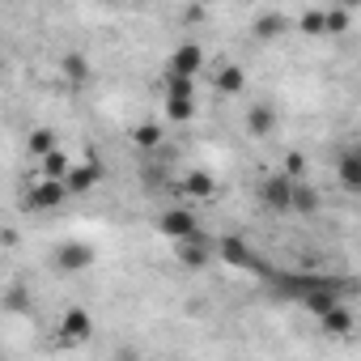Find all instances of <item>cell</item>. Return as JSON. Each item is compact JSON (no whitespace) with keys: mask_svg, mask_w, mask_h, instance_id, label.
I'll use <instances>...</instances> for the list:
<instances>
[{"mask_svg":"<svg viewBox=\"0 0 361 361\" xmlns=\"http://www.w3.org/2000/svg\"><path fill=\"white\" fill-rule=\"evenodd\" d=\"M102 161L98 157H90V161H73L68 166V174H64V192L68 196H85V192H94L98 183H102Z\"/></svg>","mask_w":361,"mask_h":361,"instance_id":"cell-7","label":"cell"},{"mask_svg":"<svg viewBox=\"0 0 361 361\" xmlns=\"http://www.w3.org/2000/svg\"><path fill=\"white\" fill-rule=\"evenodd\" d=\"M298 30L302 35H327V22H323V9H306L298 18Z\"/></svg>","mask_w":361,"mask_h":361,"instance_id":"cell-21","label":"cell"},{"mask_svg":"<svg viewBox=\"0 0 361 361\" xmlns=\"http://www.w3.org/2000/svg\"><path fill=\"white\" fill-rule=\"evenodd\" d=\"M56 336H60V344H85L90 336H94V319H90V310L85 306H68L64 314H60V323H56Z\"/></svg>","mask_w":361,"mask_h":361,"instance_id":"cell-5","label":"cell"},{"mask_svg":"<svg viewBox=\"0 0 361 361\" xmlns=\"http://www.w3.org/2000/svg\"><path fill=\"white\" fill-rule=\"evenodd\" d=\"M161 90H166V119L188 123L196 115V81H178L161 73Z\"/></svg>","mask_w":361,"mask_h":361,"instance_id":"cell-2","label":"cell"},{"mask_svg":"<svg viewBox=\"0 0 361 361\" xmlns=\"http://www.w3.org/2000/svg\"><path fill=\"white\" fill-rule=\"evenodd\" d=\"M319 209V192L306 188V183H293V200H289V213H314Z\"/></svg>","mask_w":361,"mask_h":361,"instance_id":"cell-19","label":"cell"},{"mask_svg":"<svg viewBox=\"0 0 361 361\" xmlns=\"http://www.w3.org/2000/svg\"><path fill=\"white\" fill-rule=\"evenodd\" d=\"M255 196H259V204H264L268 213H289V200H293V178H285V174L276 170V174L259 178Z\"/></svg>","mask_w":361,"mask_h":361,"instance_id":"cell-4","label":"cell"},{"mask_svg":"<svg viewBox=\"0 0 361 361\" xmlns=\"http://www.w3.org/2000/svg\"><path fill=\"white\" fill-rule=\"evenodd\" d=\"M174 247H178V264H188V268H204L209 255H213V247H209L204 234H196V238H188V243H174Z\"/></svg>","mask_w":361,"mask_h":361,"instance_id":"cell-10","label":"cell"},{"mask_svg":"<svg viewBox=\"0 0 361 361\" xmlns=\"http://www.w3.org/2000/svg\"><path fill=\"white\" fill-rule=\"evenodd\" d=\"M94 259H98V251H94L90 243H81V238H68V243H60V247H56V255H51L56 272H64V276L90 272V268H94Z\"/></svg>","mask_w":361,"mask_h":361,"instance_id":"cell-3","label":"cell"},{"mask_svg":"<svg viewBox=\"0 0 361 361\" xmlns=\"http://www.w3.org/2000/svg\"><path fill=\"white\" fill-rule=\"evenodd\" d=\"M64 200H68L64 183H47V178H43V183H35V188H30L26 209H30V213H51V209H60Z\"/></svg>","mask_w":361,"mask_h":361,"instance_id":"cell-9","label":"cell"},{"mask_svg":"<svg viewBox=\"0 0 361 361\" xmlns=\"http://www.w3.org/2000/svg\"><path fill=\"white\" fill-rule=\"evenodd\" d=\"M213 85H217L221 94H230V98H234V94H243V85H247V73H243L238 64H221V68H217V77H213Z\"/></svg>","mask_w":361,"mask_h":361,"instance_id":"cell-14","label":"cell"},{"mask_svg":"<svg viewBox=\"0 0 361 361\" xmlns=\"http://www.w3.org/2000/svg\"><path fill=\"white\" fill-rule=\"evenodd\" d=\"M217 192V183H213V174L209 170H192V174H183V196L196 204V200H209Z\"/></svg>","mask_w":361,"mask_h":361,"instance_id":"cell-11","label":"cell"},{"mask_svg":"<svg viewBox=\"0 0 361 361\" xmlns=\"http://www.w3.org/2000/svg\"><path fill=\"white\" fill-rule=\"evenodd\" d=\"M153 226H157V234L170 238V243H188V238L204 234L200 221H196V213H192V204H170V209H161V213L153 217Z\"/></svg>","mask_w":361,"mask_h":361,"instance_id":"cell-1","label":"cell"},{"mask_svg":"<svg viewBox=\"0 0 361 361\" xmlns=\"http://www.w3.org/2000/svg\"><path fill=\"white\" fill-rule=\"evenodd\" d=\"M319 327H323L327 336H348V331H353V310H348V306H331V310L319 319Z\"/></svg>","mask_w":361,"mask_h":361,"instance_id":"cell-15","label":"cell"},{"mask_svg":"<svg viewBox=\"0 0 361 361\" xmlns=\"http://www.w3.org/2000/svg\"><path fill=\"white\" fill-rule=\"evenodd\" d=\"M68 166H73V157H68L64 149H56V153L39 157V170H43V178H47V183H64V174H68Z\"/></svg>","mask_w":361,"mask_h":361,"instance_id":"cell-13","label":"cell"},{"mask_svg":"<svg viewBox=\"0 0 361 361\" xmlns=\"http://www.w3.org/2000/svg\"><path fill=\"white\" fill-rule=\"evenodd\" d=\"M289 26H293V22H289L285 13H272V9L255 18V35H259V39H276V35H285Z\"/></svg>","mask_w":361,"mask_h":361,"instance_id":"cell-16","label":"cell"},{"mask_svg":"<svg viewBox=\"0 0 361 361\" xmlns=\"http://www.w3.org/2000/svg\"><path fill=\"white\" fill-rule=\"evenodd\" d=\"M247 132H251V136H272V132H276V111H272L268 102H255V106L247 111Z\"/></svg>","mask_w":361,"mask_h":361,"instance_id":"cell-12","label":"cell"},{"mask_svg":"<svg viewBox=\"0 0 361 361\" xmlns=\"http://www.w3.org/2000/svg\"><path fill=\"white\" fill-rule=\"evenodd\" d=\"M200 68H204V47L200 43H178L174 56L166 60V77H178V81H196Z\"/></svg>","mask_w":361,"mask_h":361,"instance_id":"cell-6","label":"cell"},{"mask_svg":"<svg viewBox=\"0 0 361 361\" xmlns=\"http://www.w3.org/2000/svg\"><path fill=\"white\" fill-rule=\"evenodd\" d=\"M26 145H30V153H35V157H47V153H56V149H60V140H56V132H51V128H35Z\"/></svg>","mask_w":361,"mask_h":361,"instance_id":"cell-18","label":"cell"},{"mask_svg":"<svg viewBox=\"0 0 361 361\" xmlns=\"http://www.w3.org/2000/svg\"><path fill=\"white\" fill-rule=\"evenodd\" d=\"M64 73H68V81H90V64H85V56H64Z\"/></svg>","mask_w":361,"mask_h":361,"instance_id":"cell-22","label":"cell"},{"mask_svg":"<svg viewBox=\"0 0 361 361\" xmlns=\"http://www.w3.org/2000/svg\"><path fill=\"white\" fill-rule=\"evenodd\" d=\"M323 22H327V35H336V30H344L353 22V13L348 9H323Z\"/></svg>","mask_w":361,"mask_h":361,"instance_id":"cell-23","label":"cell"},{"mask_svg":"<svg viewBox=\"0 0 361 361\" xmlns=\"http://www.w3.org/2000/svg\"><path fill=\"white\" fill-rule=\"evenodd\" d=\"M132 145L136 149H157L161 145V128L157 123H136L132 128Z\"/></svg>","mask_w":361,"mask_h":361,"instance_id":"cell-20","label":"cell"},{"mask_svg":"<svg viewBox=\"0 0 361 361\" xmlns=\"http://www.w3.org/2000/svg\"><path fill=\"white\" fill-rule=\"evenodd\" d=\"M340 183H344L348 192L361 188V153H357V149H348V153L340 157Z\"/></svg>","mask_w":361,"mask_h":361,"instance_id":"cell-17","label":"cell"},{"mask_svg":"<svg viewBox=\"0 0 361 361\" xmlns=\"http://www.w3.org/2000/svg\"><path fill=\"white\" fill-rule=\"evenodd\" d=\"M217 255H221L230 268H259V272H268V276H272V268H268V264L247 247V238H238V234H226V238L217 243Z\"/></svg>","mask_w":361,"mask_h":361,"instance_id":"cell-8","label":"cell"}]
</instances>
